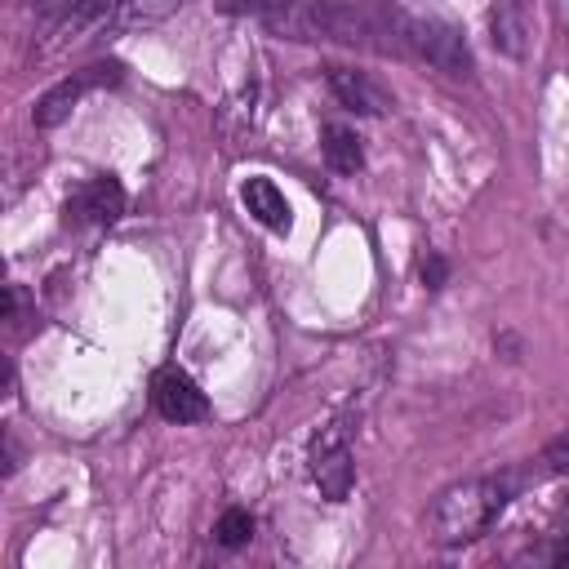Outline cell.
<instances>
[{
  "label": "cell",
  "instance_id": "obj_1",
  "mask_svg": "<svg viewBox=\"0 0 569 569\" xmlns=\"http://www.w3.org/2000/svg\"><path fill=\"white\" fill-rule=\"evenodd\" d=\"M258 13L267 31L284 40H325V44H347L369 53H405L391 13L382 18L351 0H262Z\"/></svg>",
  "mask_w": 569,
  "mask_h": 569
},
{
  "label": "cell",
  "instance_id": "obj_2",
  "mask_svg": "<svg viewBox=\"0 0 569 569\" xmlns=\"http://www.w3.org/2000/svg\"><path fill=\"white\" fill-rule=\"evenodd\" d=\"M538 476H542V471H533V467H511V471L471 476V480H458V485L440 489L436 502H431V511H427L431 542H440V547L476 542V538L507 511V502H511L529 480H538Z\"/></svg>",
  "mask_w": 569,
  "mask_h": 569
},
{
  "label": "cell",
  "instance_id": "obj_3",
  "mask_svg": "<svg viewBox=\"0 0 569 569\" xmlns=\"http://www.w3.org/2000/svg\"><path fill=\"white\" fill-rule=\"evenodd\" d=\"M396 31H400V44L405 53L431 62L436 71L445 76H471V49L462 40L458 27H449L445 18H431V13H391Z\"/></svg>",
  "mask_w": 569,
  "mask_h": 569
},
{
  "label": "cell",
  "instance_id": "obj_4",
  "mask_svg": "<svg viewBox=\"0 0 569 569\" xmlns=\"http://www.w3.org/2000/svg\"><path fill=\"white\" fill-rule=\"evenodd\" d=\"M116 80H120V67H116V62H93V67H84V71L62 76V80H58L53 89H44L40 102L31 107L36 129H53V124H62V120L80 107L84 93H93V89H102V84H116Z\"/></svg>",
  "mask_w": 569,
  "mask_h": 569
},
{
  "label": "cell",
  "instance_id": "obj_5",
  "mask_svg": "<svg viewBox=\"0 0 569 569\" xmlns=\"http://www.w3.org/2000/svg\"><path fill=\"white\" fill-rule=\"evenodd\" d=\"M347 422H329L316 445H311V480L320 485V493L329 502H342L351 493V480H356V462H351V445H347Z\"/></svg>",
  "mask_w": 569,
  "mask_h": 569
},
{
  "label": "cell",
  "instance_id": "obj_6",
  "mask_svg": "<svg viewBox=\"0 0 569 569\" xmlns=\"http://www.w3.org/2000/svg\"><path fill=\"white\" fill-rule=\"evenodd\" d=\"M151 405L160 409V418H169V422H178V427L209 418L204 391H200L182 369H173V365L156 369V378H151Z\"/></svg>",
  "mask_w": 569,
  "mask_h": 569
},
{
  "label": "cell",
  "instance_id": "obj_7",
  "mask_svg": "<svg viewBox=\"0 0 569 569\" xmlns=\"http://www.w3.org/2000/svg\"><path fill=\"white\" fill-rule=\"evenodd\" d=\"M325 80H329L333 98H338L342 107L360 111V116H387V111H391V93H387L378 80H369L365 71H351V67H325Z\"/></svg>",
  "mask_w": 569,
  "mask_h": 569
},
{
  "label": "cell",
  "instance_id": "obj_8",
  "mask_svg": "<svg viewBox=\"0 0 569 569\" xmlns=\"http://www.w3.org/2000/svg\"><path fill=\"white\" fill-rule=\"evenodd\" d=\"M67 213H71L76 222H98V227H107V222H116V218L124 213V187H120L111 173H98V178H89V182L67 200Z\"/></svg>",
  "mask_w": 569,
  "mask_h": 569
},
{
  "label": "cell",
  "instance_id": "obj_9",
  "mask_svg": "<svg viewBox=\"0 0 569 569\" xmlns=\"http://www.w3.org/2000/svg\"><path fill=\"white\" fill-rule=\"evenodd\" d=\"M240 200H244V209L262 222V227H271V231H289V200H284V191L271 182V178H244V187H240Z\"/></svg>",
  "mask_w": 569,
  "mask_h": 569
},
{
  "label": "cell",
  "instance_id": "obj_10",
  "mask_svg": "<svg viewBox=\"0 0 569 569\" xmlns=\"http://www.w3.org/2000/svg\"><path fill=\"white\" fill-rule=\"evenodd\" d=\"M489 31H493V49L507 58L525 53V36H529V18H525V0H498L489 13Z\"/></svg>",
  "mask_w": 569,
  "mask_h": 569
},
{
  "label": "cell",
  "instance_id": "obj_11",
  "mask_svg": "<svg viewBox=\"0 0 569 569\" xmlns=\"http://www.w3.org/2000/svg\"><path fill=\"white\" fill-rule=\"evenodd\" d=\"M325 160L333 173H356L365 164V151H360V138L347 129V124H325V142H320Z\"/></svg>",
  "mask_w": 569,
  "mask_h": 569
},
{
  "label": "cell",
  "instance_id": "obj_12",
  "mask_svg": "<svg viewBox=\"0 0 569 569\" xmlns=\"http://www.w3.org/2000/svg\"><path fill=\"white\" fill-rule=\"evenodd\" d=\"M213 538L222 542V547H244L249 538H253V516L244 511V507H227L222 516H218V525H213Z\"/></svg>",
  "mask_w": 569,
  "mask_h": 569
},
{
  "label": "cell",
  "instance_id": "obj_13",
  "mask_svg": "<svg viewBox=\"0 0 569 569\" xmlns=\"http://www.w3.org/2000/svg\"><path fill=\"white\" fill-rule=\"evenodd\" d=\"M542 476H569V431L565 436H556L547 449H542Z\"/></svg>",
  "mask_w": 569,
  "mask_h": 569
},
{
  "label": "cell",
  "instance_id": "obj_14",
  "mask_svg": "<svg viewBox=\"0 0 569 569\" xmlns=\"http://www.w3.org/2000/svg\"><path fill=\"white\" fill-rule=\"evenodd\" d=\"M418 276H422V284H427V289H440V284L449 280V262H445L436 249H427V253H422V262H418Z\"/></svg>",
  "mask_w": 569,
  "mask_h": 569
},
{
  "label": "cell",
  "instance_id": "obj_15",
  "mask_svg": "<svg viewBox=\"0 0 569 569\" xmlns=\"http://www.w3.org/2000/svg\"><path fill=\"white\" fill-rule=\"evenodd\" d=\"M173 4H182V0H124L129 18H160V13H169Z\"/></svg>",
  "mask_w": 569,
  "mask_h": 569
},
{
  "label": "cell",
  "instance_id": "obj_16",
  "mask_svg": "<svg viewBox=\"0 0 569 569\" xmlns=\"http://www.w3.org/2000/svg\"><path fill=\"white\" fill-rule=\"evenodd\" d=\"M551 560H556V565H569V542H560V547L551 551Z\"/></svg>",
  "mask_w": 569,
  "mask_h": 569
}]
</instances>
